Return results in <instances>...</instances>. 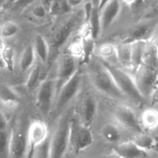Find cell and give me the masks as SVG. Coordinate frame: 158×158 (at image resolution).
<instances>
[{"instance_id":"cell-2","label":"cell","mask_w":158,"mask_h":158,"mask_svg":"<svg viewBox=\"0 0 158 158\" xmlns=\"http://www.w3.org/2000/svg\"><path fill=\"white\" fill-rule=\"evenodd\" d=\"M86 67L89 80L99 92L113 99H125L110 71L101 60L93 55L86 62Z\"/></svg>"},{"instance_id":"cell-11","label":"cell","mask_w":158,"mask_h":158,"mask_svg":"<svg viewBox=\"0 0 158 158\" xmlns=\"http://www.w3.org/2000/svg\"><path fill=\"white\" fill-rule=\"evenodd\" d=\"M114 118L121 127L131 132L134 135L144 132L140 122V117L137 116L133 108L127 105H120L114 110Z\"/></svg>"},{"instance_id":"cell-18","label":"cell","mask_w":158,"mask_h":158,"mask_svg":"<svg viewBox=\"0 0 158 158\" xmlns=\"http://www.w3.org/2000/svg\"><path fill=\"white\" fill-rule=\"evenodd\" d=\"M32 44L37 60L44 65L49 63L50 59V46L48 40L41 34H35Z\"/></svg>"},{"instance_id":"cell-19","label":"cell","mask_w":158,"mask_h":158,"mask_svg":"<svg viewBox=\"0 0 158 158\" xmlns=\"http://www.w3.org/2000/svg\"><path fill=\"white\" fill-rule=\"evenodd\" d=\"M140 122L143 130L152 132L158 130V108L150 107L145 108L140 116Z\"/></svg>"},{"instance_id":"cell-29","label":"cell","mask_w":158,"mask_h":158,"mask_svg":"<svg viewBox=\"0 0 158 158\" xmlns=\"http://www.w3.org/2000/svg\"><path fill=\"white\" fill-rule=\"evenodd\" d=\"M73 10L66 0H54L49 10V15L52 16H62L69 14Z\"/></svg>"},{"instance_id":"cell-39","label":"cell","mask_w":158,"mask_h":158,"mask_svg":"<svg viewBox=\"0 0 158 158\" xmlns=\"http://www.w3.org/2000/svg\"><path fill=\"white\" fill-rule=\"evenodd\" d=\"M121 1L123 4H126L127 5V6H134V5L136 4L137 0H121Z\"/></svg>"},{"instance_id":"cell-13","label":"cell","mask_w":158,"mask_h":158,"mask_svg":"<svg viewBox=\"0 0 158 158\" xmlns=\"http://www.w3.org/2000/svg\"><path fill=\"white\" fill-rule=\"evenodd\" d=\"M97 102L92 94L86 93L82 96L77 108V117L80 122L91 127L97 112Z\"/></svg>"},{"instance_id":"cell-31","label":"cell","mask_w":158,"mask_h":158,"mask_svg":"<svg viewBox=\"0 0 158 158\" xmlns=\"http://www.w3.org/2000/svg\"><path fill=\"white\" fill-rule=\"evenodd\" d=\"M50 139L51 135L35 149L31 158H50Z\"/></svg>"},{"instance_id":"cell-42","label":"cell","mask_w":158,"mask_h":158,"mask_svg":"<svg viewBox=\"0 0 158 158\" xmlns=\"http://www.w3.org/2000/svg\"><path fill=\"white\" fill-rule=\"evenodd\" d=\"M149 158H158V151H151L149 152Z\"/></svg>"},{"instance_id":"cell-37","label":"cell","mask_w":158,"mask_h":158,"mask_svg":"<svg viewBox=\"0 0 158 158\" xmlns=\"http://www.w3.org/2000/svg\"><path fill=\"white\" fill-rule=\"evenodd\" d=\"M0 129H8L7 120L1 110H0Z\"/></svg>"},{"instance_id":"cell-10","label":"cell","mask_w":158,"mask_h":158,"mask_svg":"<svg viewBox=\"0 0 158 158\" xmlns=\"http://www.w3.org/2000/svg\"><path fill=\"white\" fill-rule=\"evenodd\" d=\"M82 80L83 77L81 71L79 70L75 75L67 83L65 84L59 91L56 94L54 106L57 113H60L62 110L64 109L78 94L82 86Z\"/></svg>"},{"instance_id":"cell-25","label":"cell","mask_w":158,"mask_h":158,"mask_svg":"<svg viewBox=\"0 0 158 158\" xmlns=\"http://www.w3.org/2000/svg\"><path fill=\"white\" fill-rule=\"evenodd\" d=\"M37 60L36 55L34 51L32 44L27 45L22 52L19 62V66L21 72L25 73L32 69Z\"/></svg>"},{"instance_id":"cell-48","label":"cell","mask_w":158,"mask_h":158,"mask_svg":"<svg viewBox=\"0 0 158 158\" xmlns=\"http://www.w3.org/2000/svg\"><path fill=\"white\" fill-rule=\"evenodd\" d=\"M156 45H157V54H158V42L156 43Z\"/></svg>"},{"instance_id":"cell-8","label":"cell","mask_w":158,"mask_h":158,"mask_svg":"<svg viewBox=\"0 0 158 158\" xmlns=\"http://www.w3.org/2000/svg\"><path fill=\"white\" fill-rule=\"evenodd\" d=\"M28 125L22 119L16 121L10 131L9 158H27Z\"/></svg>"},{"instance_id":"cell-27","label":"cell","mask_w":158,"mask_h":158,"mask_svg":"<svg viewBox=\"0 0 158 158\" xmlns=\"http://www.w3.org/2000/svg\"><path fill=\"white\" fill-rule=\"evenodd\" d=\"M118 62L123 68L131 69V49L132 43L122 42L117 46Z\"/></svg>"},{"instance_id":"cell-3","label":"cell","mask_w":158,"mask_h":158,"mask_svg":"<svg viewBox=\"0 0 158 158\" xmlns=\"http://www.w3.org/2000/svg\"><path fill=\"white\" fill-rule=\"evenodd\" d=\"M85 18H86V11L80 9L70 14L54 29L48 41L50 46L49 61L51 58L54 57V54H56L66 45L77 29L82 26Z\"/></svg>"},{"instance_id":"cell-43","label":"cell","mask_w":158,"mask_h":158,"mask_svg":"<svg viewBox=\"0 0 158 158\" xmlns=\"http://www.w3.org/2000/svg\"><path fill=\"white\" fill-rule=\"evenodd\" d=\"M5 47H6V45L4 44V42H3L2 39L0 37V54H2V51L4 50Z\"/></svg>"},{"instance_id":"cell-41","label":"cell","mask_w":158,"mask_h":158,"mask_svg":"<svg viewBox=\"0 0 158 158\" xmlns=\"http://www.w3.org/2000/svg\"><path fill=\"white\" fill-rule=\"evenodd\" d=\"M18 1V0H8L7 2H6V6H5L4 9H9V7H10L12 5H13L14 3Z\"/></svg>"},{"instance_id":"cell-4","label":"cell","mask_w":158,"mask_h":158,"mask_svg":"<svg viewBox=\"0 0 158 158\" xmlns=\"http://www.w3.org/2000/svg\"><path fill=\"white\" fill-rule=\"evenodd\" d=\"M104 64L112 74L119 89L125 99H127L137 106H140L144 103H148L146 99L139 91L132 74L127 72L124 68L117 67V65H110L106 64Z\"/></svg>"},{"instance_id":"cell-20","label":"cell","mask_w":158,"mask_h":158,"mask_svg":"<svg viewBox=\"0 0 158 158\" xmlns=\"http://www.w3.org/2000/svg\"><path fill=\"white\" fill-rule=\"evenodd\" d=\"M87 28L89 34L94 40H97L102 35L100 13L99 8L92 6L87 15Z\"/></svg>"},{"instance_id":"cell-17","label":"cell","mask_w":158,"mask_h":158,"mask_svg":"<svg viewBox=\"0 0 158 158\" xmlns=\"http://www.w3.org/2000/svg\"><path fill=\"white\" fill-rule=\"evenodd\" d=\"M99 60L110 65H117L118 62L117 46L112 43H103L94 50V54Z\"/></svg>"},{"instance_id":"cell-35","label":"cell","mask_w":158,"mask_h":158,"mask_svg":"<svg viewBox=\"0 0 158 158\" xmlns=\"http://www.w3.org/2000/svg\"><path fill=\"white\" fill-rule=\"evenodd\" d=\"M148 106L158 107V85L154 89L148 100Z\"/></svg>"},{"instance_id":"cell-38","label":"cell","mask_w":158,"mask_h":158,"mask_svg":"<svg viewBox=\"0 0 158 158\" xmlns=\"http://www.w3.org/2000/svg\"><path fill=\"white\" fill-rule=\"evenodd\" d=\"M53 1L54 0H39V2H40L41 3L45 8H46V9L48 11L49 14V10H50L51 6H52Z\"/></svg>"},{"instance_id":"cell-7","label":"cell","mask_w":158,"mask_h":158,"mask_svg":"<svg viewBox=\"0 0 158 158\" xmlns=\"http://www.w3.org/2000/svg\"><path fill=\"white\" fill-rule=\"evenodd\" d=\"M56 88L54 78L47 77L36 89L35 104L43 117H47L55 106Z\"/></svg>"},{"instance_id":"cell-12","label":"cell","mask_w":158,"mask_h":158,"mask_svg":"<svg viewBox=\"0 0 158 158\" xmlns=\"http://www.w3.org/2000/svg\"><path fill=\"white\" fill-rule=\"evenodd\" d=\"M50 136L47 125L42 120H33L28 125L27 158L32 157L35 149Z\"/></svg>"},{"instance_id":"cell-46","label":"cell","mask_w":158,"mask_h":158,"mask_svg":"<svg viewBox=\"0 0 158 158\" xmlns=\"http://www.w3.org/2000/svg\"><path fill=\"white\" fill-rule=\"evenodd\" d=\"M103 158H120V157L117 156V155H116L115 153H114V154L111 155V156H106V157H103Z\"/></svg>"},{"instance_id":"cell-34","label":"cell","mask_w":158,"mask_h":158,"mask_svg":"<svg viewBox=\"0 0 158 158\" xmlns=\"http://www.w3.org/2000/svg\"><path fill=\"white\" fill-rule=\"evenodd\" d=\"M39 0H18L9 8L13 12H22L35 4Z\"/></svg>"},{"instance_id":"cell-16","label":"cell","mask_w":158,"mask_h":158,"mask_svg":"<svg viewBox=\"0 0 158 158\" xmlns=\"http://www.w3.org/2000/svg\"><path fill=\"white\" fill-rule=\"evenodd\" d=\"M156 26L157 24L154 21L139 23L138 25L131 29L127 39L123 42L132 43L134 41H140V40L149 41L155 31Z\"/></svg>"},{"instance_id":"cell-21","label":"cell","mask_w":158,"mask_h":158,"mask_svg":"<svg viewBox=\"0 0 158 158\" xmlns=\"http://www.w3.org/2000/svg\"><path fill=\"white\" fill-rule=\"evenodd\" d=\"M138 147L147 152L158 151V138L149 132L144 131L143 133L134 135L132 139Z\"/></svg>"},{"instance_id":"cell-26","label":"cell","mask_w":158,"mask_h":158,"mask_svg":"<svg viewBox=\"0 0 158 158\" xmlns=\"http://www.w3.org/2000/svg\"><path fill=\"white\" fill-rule=\"evenodd\" d=\"M148 41H134L132 42L131 49V71L132 73L135 71L143 62L145 49Z\"/></svg>"},{"instance_id":"cell-14","label":"cell","mask_w":158,"mask_h":158,"mask_svg":"<svg viewBox=\"0 0 158 158\" xmlns=\"http://www.w3.org/2000/svg\"><path fill=\"white\" fill-rule=\"evenodd\" d=\"M121 0H110L100 9L102 34L106 32L119 16L122 8Z\"/></svg>"},{"instance_id":"cell-40","label":"cell","mask_w":158,"mask_h":158,"mask_svg":"<svg viewBox=\"0 0 158 158\" xmlns=\"http://www.w3.org/2000/svg\"><path fill=\"white\" fill-rule=\"evenodd\" d=\"M100 2H101V0H91V5L94 7H97L99 8L100 9Z\"/></svg>"},{"instance_id":"cell-23","label":"cell","mask_w":158,"mask_h":158,"mask_svg":"<svg viewBox=\"0 0 158 158\" xmlns=\"http://www.w3.org/2000/svg\"><path fill=\"white\" fill-rule=\"evenodd\" d=\"M103 139L108 143L118 144L122 139V131L120 126L114 122H106L103 125L100 132Z\"/></svg>"},{"instance_id":"cell-45","label":"cell","mask_w":158,"mask_h":158,"mask_svg":"<svg viewBox=\"0 0 158 158\" xmlns=\"http://www.w3.org/2000/svg\"><path fill=\"white\" fill-rule=\"evenodd\" d=\"M109 1H110V0H101V2H100V9H102V8H103V6H104Z\"/></svg>"},{"instance_id":"cell-24","label":"cell","mask_w":158,"mask_h":158,"mask_svg":"<svg viewBox=\"0 0 158 158\" xmlns=\"http://www.w3.org/2000/svg\"><path fill=\"white\" fill-rule=\"evenodd\" d=\"M19 102L18 93L12 87L0 82V102L8 108H14Z\"/></svg>"},{"instance_id":"cell-28","label":"cell","mask_w":158,"mask_h":158,"mask_svg":"<svg viewBox=\"0 0 158 158\" xmlns=\"http://www.w3.org/2000/svg\"><path fill=\"white\" fill-rule=\"evenodd\" d=\"M19 31V25L14 21H6L0 25V37L3 40L15 37Z\"/></svg>"},{"instance_id":"cell-44","label":"cell","mask_w":158,"mask_h":158,"mask_svg":"<svg viewBox=\"0 0 158 158\" xmlns=\"http://www.w3.org/2000/svg\"><path fill=\"white\" fill-rule=\"evenodd\" d=\"M8 0H0V9H4Z\"/></svg>"},{"instance_id":"cell-6","label":"cell","mask_w":158,"mask_h":158,"mask_svg":"<svg viewBox=\"0 0 158 158\" xmlns=\"http://www.w3.org/2000/svg\"><path fill=\"white\" fill-rule=\"evenodd\" d=\"M94 143V135L90 127L84 125L76 116H72L69 125V150L78 153Z\"/></svg>"},{"instance_id":"cell-36","label":"cell","mask_w":158,"mask_h":158,"mask_svg":"<svg viewBox=\"0 0 158 158\" xmlns=\"http://www.w3.org/2000/svg\"><path fill=\"white\" fill-rule=\"evenodd\" d=\"M66 1L73 9L80 7L84 2V0H66Z\"/></svg>"},{"instance_id":"cell-9","label":"cell","mask_w":158,"mask_h":158,"mask_svg":"<svg viewBox=\"0 0 158 158\" xmlns=\"http://www.w3.org/2000/svg\"><path fill=\"white\" fill-rule=\"evenodd\" d=\"M77 60L78 59L69 52L59 55L57 59L56 74L55 77L56 94L62 87L67 83L80 70Z\"/></svg>"},{"instance_id":"cell-22","label":"cell","mask_w":158,"mask_h":158,"mask_svg":"<svg viewBox=\"0 0 158 158\" xmlns=\"http://www.w3.org/2000/svg\"><path fill=\"white\" fill-rule=\"evenodd\" d=\"M43 65L44 64H43L41 62L37 60L33 68L30 70V73L26 81V87L29 91L37 89L43 80L46 78V77L43 76Z\"/></svg>"},{"instance_id":"cell-33","label":"cell","mask_w":158,"mask_h":158,"mask_svg":"<svg viewBox=\"0 0 158 158\" xmlns=\"http://www.w3.org/2000/svg\"><path fill=\"white\" fill-rule=\"evenodd\" d=\"M31 14H32V15L34 18L39 20H44L48 15H49L48 11L46 9V8L40 2L37 4L35 3L34 6H32V9H31Z\"/></svg>"},{"instance_id":"cell-30","label":"cell","mask_w":158,"mask_h":158,"mask_svg":"<svg viewBox=\"0 0 158 158\" xmlns=\"http://www.w3.org/2000/svg\"><path fill=\"white\" fill-rule=\"evenodd\" d=\"M10 132L8 129H0V158H9Z\"/></svg>"},{"instance_id":"cell-47","label":"cell","mask_w":158,"mask_h":158,"mask_svg":"<svg viewBox=\"0 0 158 158\" xmlns=\"http://www.w3.org/2000/svg\"><path fill=\"white\" fill-rule=\"evenodd\" d=\"M1 21H2V14H1V12H0V25L2 24Z\"/></svg>"},{"instance_id":"cell-49","label":"cell","mask_w":158,"mask_h":158,"mask_svg":"<svg viewBox=\"0 0 158 158\" xmlns=\"http://www.w3.org/2000/svg\"><path fill=\"white\" fill-rule=\"evenodd\" d=\"M148 158H149V157H148Z\"/></svg>"},{"instance_id":"cell-5","label":"cell","mask_w":158,"mask_h":158,"mask_svg":"<svg viewBox=\"0 0 158 158\" xmlns=\"http://www.w3.org/2000/svg\"><path fill=\"white\" fill-rule=\"evenodd\" d=\"M72 116L66 112L60 118L50 139V158H64L69 150V125Z\"/></svg>"},{"instance_id":"cell-1","label":"cell","mask_w":158,"mask_h":158,"mask_svg":"<svg viewBox=\"0 0 158 158\" xmlns=\"http://www.w3.org/2000/svg\"><path fill=\"white\" fill-rule=\"evenodd\" d=\"M132 74L139 91L148 102L158 85V54L155 42H148L143 62Z\"/></svg>"},{"instance_id":"cell-15","label":"cell","mask_w":158,"mask_h":158,"mask_svg":"<svg viewBox=\"0 0 158 158\" xmlns=\"http://www.w3.org/2000/svg\"><path fill=\"white\" fill-rule=\"evenodd\" d=\"M114 153L120 158H148L149 153L137 145L133 140L123 141L114 145Z\"/></svg>"},{"instance_id":"cell-32","label":"cell","mask_w":158,"mask_h":158,"mask_svg":"<svg viewBox=\"0 0 158 158\" xmlns=\"http://www.w3.org/2000/svg\"><path fill=\"white\" fill-rule=\"evenodd\" d=\"M2 57L4 60L6 68L12 71L14 68V51L11 47L6 46L4 50L2 53Z\"/></svg>"}]
</instances>
